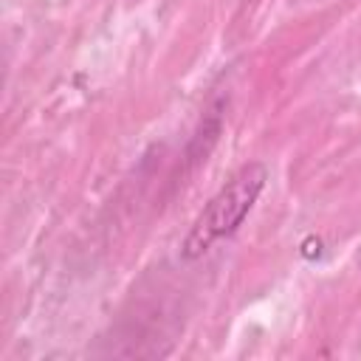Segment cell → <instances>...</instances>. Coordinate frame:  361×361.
<instances>
[{"instance_id":"6da1fadb","label":"cell","mask_w":361,"mask_h":361,"mask_svg":"<svg viewBox=\"0 0 361 361\" xmlns=\"http://www.w3.org/2000/svg\"><path fill=\"white\" fill-rule=\"evenodd\" d=\"M265 180H268V169H265L262 164H248V166H243V169L206 203V209L197 214L192 231H189L186 240H183V257H186V259H195V257H200L203 251H209L217 240L231 237V234L243 226V220H245V214L251 212V206L257 203V197H259Z\"/></svg>"}]
</instances>
